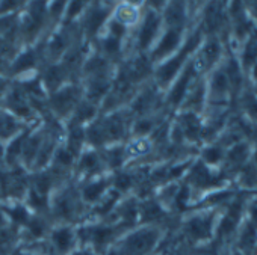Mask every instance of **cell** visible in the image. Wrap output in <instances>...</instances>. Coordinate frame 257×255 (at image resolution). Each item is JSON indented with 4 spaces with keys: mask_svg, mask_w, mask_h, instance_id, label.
I'll return each mask as SVG.
<instances>
[{
    "mask_svg": "<svg viewBox=\"0 0 257 255\" xmlns=\"http://www.w3.org/2000/svg\"><path fill=\"white\" fill-rule=\"evenodd\" d=\"M167 19H168V23L173 25V26L180 25L183 22V8H182V5H179V4L171 5L168 13H167Z\"/></svg>",
    "mask_w": 257,
    "mask_h": 255,
    "instance_id": "cell-12",
    "label": "cell"
},
{
    "mask_svg": "<svg viewBox=\"0 0 257 255\" xmlns=\"http://www.w3.org/2000/svg\"><path fill=\"white\" fill-rule=\"evenodd\" d=\"M227 85H228V79L222 73H218L212 80V88L215 89V92H219V94L227 91Z\"/></svg>",
    "mask_w": 257,
    "mask_h": 255,
    "instance_id": "cell-15",
    "label": "cell"
},
{
    "mask_svg": "<svg viewBox=\"0 0 257 255\" xmlns=\"http://www.w3.org/2000/svg\"><path fill=\"white\" fill-rule=\"evenodd\" d=\"M4 86H5V82H4V80H0V89H4Z\"/></svg>",
    "mask_w": 257,
    "mask_h": 255,
    "instance_id": "cell-53",
    "label": "cell"
},
{
    "mask_svg": "<svg viewBox=\"0 0 257 255\" xmlns=\"http://www.w3.org/2000/svg\"><path fill=\"white\" fill-rule=\"evenodd\" d=\"M104 189V184L103 183H95V184H91L85 189V198L89 199V201H94L100 196V193L103 192Z\"/></svg>",
    "mask_w": 257,
    "mask_h": 255,
    "instance_id": "cell-18",
    "label": "cell"
},
{
    "mask_svg": "<svg viewBox=\"0 0 257 255\" xmlns=\"http://www.w3.org/2000/svg\"><path fill=\"white\" fill-rule=\"evenodd\" d=\"M158 241V232L153 229L138 231L128 235L124 241V250L127 255H146L149 253Z\"/></svg>",
    "mask_w": 257,
    "mask_h": 255,
    "instance_id": "cell-1",
    "label": "cell"
},
{
    "mask_svg": "<svg viewBox=\"0 0 257 255\" xmlns=\"http://www.w3.org/2000/svg\"><path fill=\"white\" fill-rule=\"evenodd\" d=\"M22 255H31V253H22Z\"/></svg>",
    "mask_w": 257,
    "mask_h": 255,
    "instance_id": "cell-54",
    "label": "cell"
},
{
    "mask_svg": "<svg viewBox=\"0 0 257 255\" xmlns=\"http://www.w3.org/2000/svg\"><path fill=\"white\" fill-rule=\"evenodd\" d=\"M210 232H212V219L210 217H195V219L189 220V223H188V234L197 241L209 238Z\"/></svg>",
    "mask_w": 257,
    "mask_h": 255,
    "instance_id": "cell-3",
    "label": "cell"
},
{
    "mask_svg": "<svg viewBox=\"0 0 257 255\" xmlns=\"http://www.w3.org/2000/svg\"><path fill=\"white\" fill-rule=\"evenodd\" d=\"M62 80V74L59 71V68H52L47 74V82L50 86H56L59 85V82Z\"/></svg>",
    "mask_w": 257,
    "mask_h": 255,
    "instance_id": "cell-23",
    "label": "cell"
},
{
    "mask_svg": "<svg viewBox=\"0 0 257 255\" xmlns=\"http://www.w3.org/2000/svg\"><path fill=\"white\" fill-rule=\"evenodd\" d=\"M58 160H59L61 163H64V165H68V163L71 162V153H68V151H59Z\"/></svg>",
    "mask_w": 257,
    "mask_h": 255,
    "instance_id": "cell-43",
    "label": "cell"
},
{
    "mask_svg": "<svg viewBox=\"0 0 257 255\" xmlns=\"http://www.w3.org/2000/svg\"><path fill=\"white\" fill-rule=\"evenodd\" d=\"M221 159V150L219 148H209L204 151V160L209 163H216Z\"/></svg>",
    "mask_w": 257,
    "mask_h": 255,
    "instance_id": "cell-22",
    "label": "cell"
},
{
    "mask_svg": "<svg viewBox=\"0 0 257 255\" xmlns=\"http://www.w3.org/2000/svg\"><path fill=\"white\" fill-rule=\"evenodd\" d=\"M162 214V210L158 204L155 202H149L144 205V219L152 220V219H158Z\"/></svg>",
    "mask_w": 257,
    "mask_h": 255,
    "instance_id": "cell-16",
    "label": "cell"
},
{
    "mask_svg": "<svg viewBox=\"0 0 257 255\" xmlns=\"http://www.w3.org/2000/svg\"><path fill=\"white\" fill-rule=\"evenodd\" d=\"M115 199H116V195H113V196H112V199H109V201H107V202H106L104 205H101V207L98 208V211H100V213H106V211H107V210H109V208H110V207L113 205Z\"/></svg>",
    "mask_w": 257,
    "mask_h": 255,
    "instance_id": "cell-46",
    "label": "cell"
},
{
    "mask_svg": "<svg viewBox=\"0 0 257 255\" xmlns=\"http://www.w3.org/2000/svg\"><path fill=\"white\" fill-rule=\"evenodd\" d=\"M95 166H97V157H95V154H88V156L83 157V160H82V168L92 169V168H95Z\"/></svg>",
    "mask_w": 257,
    "mask_h": 255,
    "instance_id": "cell-31",
    "label": "cell"
},
{
    "mask_svg": "<svg viewBox=\"0 0 257 255\" xmlns=\"http://www.w3.org/2000/svg\"><path fill=\"white\" fill-rule=\"evenodd\" d=\"M73 100H74V92H73V89H67V91L61 92L59 95L55 97V106H56L59 110H65V109H68V107L71 106Z\"/></svg>",
    "mask_w": 257,
    "mask_h": 255,
    "instance_id": "cell-11",
    "label": "cell"
},
{
    "mask_svg": "<svg viewBox=\"0 0 257 255\" xmlns=\"http://www.w3.org/2000/svg\"><path fill=\"white\" fill-rule=\"evenodd\" d=\"M198 255H218L213 249H206V250H201Z\"/></svg>",
    "mask_w": 257,
    "mask_h": 255,
    "instance_id": "cell-50",
    "label": "cell"
},
{
    "mask_svg": "<svg viewBox=\"0 0 257 255\" xmlns=\"http://www.w3.org/2000/svg\"><path fill=\"white\" fill-rule=\"evenodd\" d=\"M37 141L34 139V141H29L28 144H26V147H25V154L28 156V157H32L34 156V153L37 151Z\"/></svg>",
    "mask_w": 257,
    "mask_h": 255,
    "instance_id": "cell-41",
    "label": "cell"
},
{
    "mask_svg": "<svg viewBox=\"0 0 257 255\" xmlns=\"http://www.w3.org/2000/svg\"><path fill=\"white\" fill-rule=\"evenodd\" d=\"M257 58V46L255 44H251L248 46L246 52H245V56H243V61L245 64H252Z\"/></svg>",
    "mask_w": 257,
    "mask_h": 255,
    "instance_id": "cell-26",
    "label": "cell"
},
{
    "mask_svg": "<svg viewBox=\"0 0 257 255\" xmlns=\"http://www.w3.org/2000/svg\"><path fill=\"white\" fill-rule=\"evenodd\" d=\"M186 199H188V189H183L177 196V204H179L180 210H185V201Z\"/></svg>",
    "mask_w": 257,
    "mask_h": 255,
    "instance_id": "cell-42",
    "label": "cell"
},
{
    "mask_svg": "<svg viewBox=\"0 0 257 255\" xmlns=\"http://www.w3.org/2000/svg\"><path fill=\"white\" fill-rule=\"evenodd\" d=\"M4 226V216H2V213H0V228Z\"/></svg>",
    "mask_w": 257,
    "mask_h": 255,
    "instance_id": "cell-52",
    "label": "cell"
},
{
    "mask_svg": "<svg viewBox=\"0 0 257 255\" xmlns=\"http://www.w3.org/2000/svg\"><path fill=\"white\" fill-rule=\"evenodd\" d=\"M16 130V122L10 118H5L4 122H0V135L2 136H8Z\"/></svg>",
    "mask_w": 257,
    "mask_h": 255,
    "instance_id": "cell-21",
    "label": "cell"
},
{
    "mask_svg": "<svg viewBox=\"0 0 257 255\" xmlns=\"http://www.w3.org/2000/svg\"><path fill=\"white\" fill-rule=\"evenodd\" d=\"M245 156H246V148L243 145H239V147L233 148L231 153H230V159L233 162H240Z\"/></svg>",
    "mask_w": 257,
    "mask_h": 255,
    "instance_id": "cell-25",
    "label": "cell"
},
{
    "mask_svg": "<svg viewBox=\"0 0 257 255\" xmlns=\"http://www.w3.org/2000/svg\"><path fill=\"white\" fill-rule=\"evenodd\" d=\"M112 235H113V231L110 228H97L88 237L94 241V244L97 247H101L103 244H106L112 238Z\"/></svg>",
    "mask_w": 257,
    "mask_h": 255,
    "instance_id": "cell-9",
    "label": "cell"
},
{
    "mask_svg": "<svg viewBox=\"0 0 257 255\" xmlns=\"http://www.w3.org/2000/svg\"><path fill=\"white\" fill-rule=\"evenodd\" d=\"M82 138H83V132L79 129V127H74V129H71V136H70V148L71 151H77L80 142H82Z\"/></svg>",
    "mask_w": 257,
    "mask_h": 255,
    "instance_id": "cell-19",
    "label": "cell"
},
{
    "mask_svg": "<svg viewBox=\"0 0 257 255\" xmlns=\"http://www.w3.org/2000/svg\"><path fill=\"white\" fill-rule=\"evenodd\" d=\"M110 163L113 165V166H118L119 163H121V151H112L110 153Z\"/></svg>",
    "mask_w": 257,
    "mask_h": 255,
    "instance_id": "cell-44",
    "label": "cell"
},
{
    "mask_svg": "<svg viewBox=\"0 0 257 255\" xmlns=\"http://www.w3.org/2000/svg\"><path fill=\"white\" fill-rule=\"evenodd\" d=\"M191 74H192V67H189V68L185 71L183 77L177 82L176 88L173 89V92H171V101H173V103H179V101L183 98V94H185V91H186V86H188V83H189V80H191Z\"/></svg>",
    "mask_w": 257,
    "mask_h": 255,
    "instance_id": "cell-8",
    "label": "cell"
},
{
    "mask_svg": "<svg viewBox=\"0 0 257 255\" xmlns=\"http://www.w3.org/2000/svg\"><path fill=\"white\" fill-rule=\"evenodd\" d=\"M11 216H13V219H14L16 222H20V223H26V222H28V213H26V210L22 208V207L14 208V210L11 211Z\"/></svg>",
    "mask_w": 257,
    "mask_h": 255,
    "instance_id": "cell-24",
    "label": "cell"
},
{
    "mask_svg": "<svg viewBox=\"0 0 257 255\" xmlns=\"http://www.w3.org/2000/svg\"><path fill=\"white\" fill-rule=\"evenodd\" d=\"M104 19H106V13H103V11H95V13H92V14L89 16V19H88V31H89L91 34H94V32L101 26V23H103Z\"/></svg>",
    "mask_w": 257,
    "mask_h": 255,
    "instance_id": "cell-14",
    "label": "cell"
},
{
    "mask_svg": "<svg viewBox=\"0 0 257 255\" xmlns=\"http://www.w3.org/2000/svg\"><path fill=\"white\" fill-rule=\"evenodd\" d=\"M31 202H32V205H35V207H38V208H41V207L46 205L44 196H40V195H37L35 192L31 193Z\"/></svg>",
    "mask_w": 257,
    "mask_h": 255,
    "instance_id": "cell-36",
    "label": "cell"
},
{
    "mask_svg": "<svg viewBox=\"0 0 257 255\" xmlns=\"http://www.w3.org/2000/svg\"><path fill=\"white\" fill-rule=\"evenodd\" d=\"M80 8H82V4H80V2H74V4L71 5V8H70V17L76 16V14L80 11Z\"/></svg>",
    "mask_w": 257,
    "mask_h": 255,
    "instance_id": "cell-48",
    "label": "cell"
},
{
    "mask_svg": "<svg viewBox=\"0 0 257 255\" xmlns=\"http://www.w3.org/2000/svg\"><path fill=\"white\" fill-rule=\"evenodd\" d=\"M158 26H159V19L153 13L149 14L146 19L144 28L141 31V46L143 47H147V44L152 41V38L155 37V34L158 31Z\"/></svg>",
    "mask_w": 257,
    "mask_h": 255,
    "instance_id": "cell-6",
    "label": "cell"
},
{
    "mask_svg": "<svg viewBox=\"0 0 257 255\" xmlns=\"http://www.w3.org/2000/svg\"><path fill=\"white\" fill-rule=\"evenodd\" d=\"M128 184H131V178H128V175H125V174H122V175H119L118 178H116V186L119 187V189H127L128 187Z\"/></svg>",
    "mask_w": 257,
    "mask_h": 255,
    "instance_id": "cell-39",
    "label": "cell"
},
{
    "mask_svg": "<svg viewBox=\"0 0 257 255\" xmlns=\"http://www.w3.org/2000/svg\"><path fill=\"white\" fill-rule=\"evenodd\" d=\"M53 243L59 253H65L71 249L73 244V232L67 228H61L53 232Z\"/></svg>",
    "mask_w": 257,
    "mask_h": 255,
    "instance_id": "cell-5",
    "label": "cell"
},
{
    "mask_svg": "<svg viewBox=\"0 0 257 255\" xmlns=\"http://www.w3.org/2000/svg\"><path fill=\"white\" fill-rule=\"evenodd\" d=\"M7 5H4V7H0V13H4V11H7V10H11V8H16V2H5Z\"/></svg>",
    "mask_w": 257,
    "mask_h": 255,
    "instance_id": "cell-49",
    "label": "cell"
},
{
    "mask_svg": "<svg viewBox=\"0 0 257 255\" xmlns=\"http://www.w3.org/2000/svg\"><path fill=\"white\" fill-rule=\"evenodd\" d=\"M239 213H240V205L239 204H233L227 213V216L222 219L221 225H219V234L221 235H228L230 232L234 231L236 225H237V219H239Z\"/></svg>",
    "mask_w": 257,
    "mask_h": 255,
    "instance_id": "cell-4",
    "label": "cell"
},
{
    "mask_svg": "<svg viewBox=\"0 0 257 255\" xmlns=\"http://www.w3.org/2000/svg\"><path fill=\"white\" fill-rule=\"evenodd\" d=\"M92 113H94V109H92L91 106H88V104H83V106L77 110V118H79L80 121H85V119H88L89 116H92Z\"/></svg>",
    "mask_w": 257,
    "mask_h": 255,
    "instance_id": "cell-28",
    "label": "cell"
},
{
    "mask_svg": "<svg viewBox=\"0 0 257 255\" xmlns=\"http://www.w3.org/2000/svg\"><path fill=\"white\" fill-rule=\"evenodd\" d=\"M104 91H106V85L104 83H95L91 88V97H100Z\"/></svg>",
    "mask_w": 257,
    "mask_h": 255,
    "instance_id": "cell-38",
    "label": "cell"
},
{
    "mask_svg": "<svg viewBox=\"0 0 257 255\" xmlns=\"http://www.w3.org/2000/svg\"><path fill=\"white\" fill-rule=\"evenodd\" d=\"M110 31H112L116 37H121V35L124 34V28H122V25H119V23H112Z\"/></svg>",
    "mask_w": 257,
    "mask_h": 255,
    "instance_id": "cell-45",
    "label": "cell"
},
{
    "mask_svg": "<svg viewBox=\"0 0 257 255\" xmlns=\"http://www.w3.org/2000/svg\"><path fill=\"white\" fill-rule=\"evenodd\" d=\"M147 71H149V65H147V62H146V61H143V59H141V61H138V62L135 64V67H134V73H132V74H134V76L137 74L138 77H143Z\"/></svg>",
    "mask_w": 257,
    "mask_h": 255,
    "instance_id": "cell-27",
    "label": "cell"
},
{
    "mask_svg": "<svg viewBox=\"0 0 257 255\" xmlns=\"http://www.w3.org/2000/svg\"><path fill=\"white\" fill-rule=\"evenodd\" d=\"M29 228H31V232H32L35 237H40V235L43 234V229H44V226H43V223H41L40 220H32V222L29 223Z\"/></svg>",
    "mask_w": 257,
    "mask_h": 255,
    "instance_id": "cell-32",
    "label": "cell"
},
{
    "mask_svg": "<svg viewBox=\"0 0 257 255\" xmlns=\"http://www.w3.org/2000/svg\"><path fill=\"white\" fill-rule=\"evenodd\" d=\"M152 129V124L149 122V121H143V122H138L137 124V132L138 133H141V135H144V133H147L149 130Z\"/></svg>",
    "mask_w": 257,
    "mask_h": 255,
    "instance_id": "cell-40",
    "label": "cell"
},
{
    "mask_svg": "<svg viewBox=\"0 0 257 255\" xmlns=\"http://www.w3.org/2000/svg\"><path fill=\"white\" fill-rule=\"evenodd\" d=\"M218 55H219V46H218L216 43L207 44V47H206L204 52H203V61H204V64H206V65H210L212 62L216 61Z\"/></svg>",
    "mask_w": 257,
    "mask_h": 255,
    "instance_id": "cell-13",
    "label": "cell"
},
{
    "mask_svg": "<svg viewBox=\"0 0 257 255\" xmlns=\"http://www.w3.org/2000/svg\"><path fill=\"white\" fill-rule=\"evenodd\" d=\"M58 211H59L61 216H68V214L71 213V205L68 204L67 199L61 201V202L58 204Z\"/></svg>",
    "mask_w": 257,
    "mask_h": 255,
    "instance_id": "cell-35",
    "label": "cell"
},
{
    "mask_svg": "<svg viewBox=\"0 0 257 255\" xmlns=\"http://www.w3.org/2000/svg\"><path fill=\"white\" fill-rule=\"evenodd\" d=\"M183 127H185V132L189 138H195L200 132V122L195 118V115H192V113H186L183 116Z\"/></svg>",
    "mask_w": 257,
    "mask_h": 255,
    "instance_id": "cell-10",
    "label": "cell"
},
{
    "mask_svg": "<svg viewBox=\"0 0 257 255\" xmlns=\"http://www.w3.org/2000/svg\"><path fill=\"white\" fill-rule=\"evenodd\" d=\"M37 187H38V190L40 192H43V193H46L47 190H49V187H50V180L47 178V177H40L38 180H37Z\"/></svg>",
    "mask_w": 257,
    "mask_h": 255,
    "instance_id": "cell-33",
    "label": "cell"
},
{
    "mask_svg": "<svg viewBox=\"0 0 257 255\" xmlns=\"http://www.w3.org/2000/svg\"><path fill=\"white\" fill-rule=\"evenodd\" d=\"M34 64V55L29 52V53H25L14 65V71H23L26 68H31Z\"/></svg>",
    "mask_w": 257,
    "mask_h": 255,
    "instance_id": "cell-17",
    "label": "cell"
},
{
    "mask_svg": "<svg viewBox=\"0 0 257 255\" xmlns=\"http://www.w3.org/2000/svg\"><path fill=\"white\" fill-rule=\"evenodd\" d=\"M198 40H200V37L198 35H195V37H192L189 41H188V44H186V47L173 59V61H170L167 65H164L162 68H161V71H159V79H161V82H164V83H167L176 73H177V70L180 68V65H182V62L185 61V58H186V55L192 50V49H195L197 47V44H198Z\"/></svg>",
    "mask_w": 257,
    "mask_h": 255,
    "instance_id": "cell-2",
    "label": "cell"
},
{
    "mask_svg": "<svg viewBox=\"0 0 257 255\" xmlns=\"http://www.w3.org/2000/svg\"><path fill=\"white\" fill-rule=\"evenodd\" d=\"M88 136H89L91 142H94V144H100L103 141V133H101V130L98 129V127H92V129L89 130Z\"/></svg>",
    "mask_w": 257,
    "mask_h": 255,
    "instance_id": "cell-29",
    "label": "cell"
},
{
    "mask_svg": "<svg viewBox=\"0 0 257 255\" xmlns=\"http://www.w3.org/2000/svg\"><path fill=\"white\" fill-rule=\"evenodd\" d=\"M74 255H94V253L89 252V250H80V252H76Z\"/></svg>",
    "mask_w": 257,
    "mask_h": 255,
    "instance_id": "cell-51",
    "label": "cell"
},
{
    "mask_svg": "<svg viewBox=\"0 0 257 255\" xmlns=\"http://www.w3.org/2000/svg\"><path fill=\"white\" fill-rule=\"evenodd\" d=\"M177 44H179V32H177V31H170V32L164 37L161 46L158 47V50H156V58L164 56V55H167L168 52L174 50Z\"/></svg>",
    "mask_w": 257,
    "mask_h": 255,
    "instance_id": "cell-7",
    "label": "cell"
},
{
    "mask_svg": "<svg viewBox=\"0 0 257 255\" xmlns=\"http://www.w3.org/2000/svg\"><path fill=\"white\" fill-rule=\"evenodd\" d=\"M23 139H25V138H19V139L11 145V148H10V151H8V157H10V159H13V156H17V153L22 150V142H23Z\"/></svg>",
    "mask_w": 257,
    "mask_h": 255,
    "instance_id": "cell-34",
    "label": "cell"
},
{
    "mask_svg": "<svg viewBox=\"0 0 257 255\" xmlns=\"http://www.w3.org/2000/svg\"><path fill=\"white\" fill-rule=\"evenodd\" d=\"M122 216H124L128 222H132V220L135 219V216H137V208H135V205L127 204V205L124 207V210H122Z\"/></svg>",
    "mask_w": 257,
    "mask_h": 255,
    "instance_id": "cell-30",
    "label": "cell"
},
{
    "mask_svg": "<svg viewBox=\"0 0 257 255\" xmlns=\"http://www.w3.org/2000/svg\"><path fill=\"white\" fill-rule=\"evenodd\" d=\"M249 213H251V223H252V226H257V204H254L251 207Z\"/></svg>",
    "mask_w": 257,
    "mask_h": 255,
    "instance_id": "cell-47",
    "label": "cell"
},
{
    "mask_svg": "<svg viewBox=\"0 0 257 255\" xmlns=\"http://www.w3.org/2000/svg\"><path fill=\"white\" fill-rule=\"evenodd\" d=\"M104 47H106V50L107 52H110V53H115L116 50H118V40L116 38H107L106 40V43H104Z\"/></svg>",
    "mask_w": 257,
    "mask_h": 255,
    "instance_id": "cell-37",
    "label": "cell"
},
{
    "mask_svg": "<svg viewBox=\"0 0 257 255\" xmlns=\"http://www.w3.org/2000/svg\"><path fill=\"white\" fill-rule=\"evenodd\" d=\"M107 130H109V133L113 136V138H119L121 135H122V124H121V121L115 116V118H112L110 121H109V124H107Z\"/></svg>",
    "mask_w": 257,
    "mask_h": 255,
    "instance_id": "cell-20",
    "label": "cell"
}]
</instances>
